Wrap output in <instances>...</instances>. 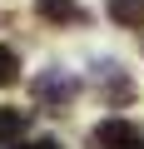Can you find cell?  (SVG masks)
Here are the masks:
<instances>
[{
    "label": "cell",
    "instance_id": "8",
    "mask_svg": "<svg viewBox=\"0 0 144 149\" xmlns=\"http://www.w3.org/2000/svg\"><path fill=\"white\" fill-rule=\"evenodd\" d=\"M15 149H60V139H50V134H40V139H30V144H15Z\"/></svg>",
    "mask_w": 144,
    "mask_h": 149
},
{
    "label": "cell",
    "instance_id": "7",
    "mask_svg": "<svg viewBox=\"0 0 144 149\" xmlns=\"http://www.w3.org/2000/svg\"><path fill=\"white\" fill-rule=\"evenodd\" d=\"M15 80H20V60H15V50L0 45V90H10Z\"/></svg>",
    "mask_w": 144,
    "mask_h": 149
},
{
    "label": "cell",
    "instance_id": "6",
    "mask_svg": "<svg viewBox=\"0 0 144 149\" xmlns=\"http://www.w3.org/2000/svg\"><path fill=\"white\" fill-rule=\"evenodd\" d=\"M30 129V109H15V104H0V144H15L20 134Z\"/></svg>",
    "mask_w": 144,
    "mask_h": 149
},
{
    "label": "cell",
    "instance_id": "2",
    "mask_svg": "<svg viewBox=\"0 0 144 149\" xmlns=\"http://www.w3.org/2000/svg\"><path fill=\"white\" fill-rule=\"evenodd\" d=\"M90 144H95V149H144V129H139L134 119L114 114V119H99V124H95Z\"/></svg>",
    "mask_w": 144,
    "mask_h": 149
},
{
    "label": "cell",
    "instance_id": "3",
    "mask_svg": "<svg viewBox=\"0 0 144 149\" xmlns=\"http://www.w3.org/2000/svg\"><path fill=\"white\" fill-rule=\"evenodd\" d=\"M95 90H99V100L114 104V109L134 100V80L124 74V65H114V60H99V65H95Z\"/></svg>",
    "mask_w": 144,
    "mask_h": 149
},
{
    "label": "cell",
    "instance_id": "5",
    "mask_svg": "<svg viewBox=\"0 0 144 149\" xmlns=\"http://www.w3.org/2000/svg\"><path fill=\"white\" fill-rule=\"evenodd\" d=\"M104 15L124 30H139L144 25V0H104Z\"/></svg>",
    "mask_w": 144,
    "mask_h": 149
},
{
    "label": "cell",
    "instance_id": "1",
    "mask_svg": "<svg viewBox=\"0 0 144 149\" xmlns=\"http://www.w3.org/2000/svg\"><path fill=\"white\" fill-rule=\"evenodd\" d=\"M30 95L45 104V109H70V100L80 95V80L70 70H60V65H50V70H40L35 80H30Z\"/></svg>",
    "mask_w": 144,
    "mask_h": 149
},
{
    "label": "cell",
    "instance_id": "4",
    "mask_svg": "<svg viewBox=\"0 0 144 149\" xmlns=\"http://www.w3.org/2000/svg\"><path fill=\"white\" fill-rule=\"evenodd\" d=\"M35 15L50 25H90V10L80 0H35Z\"/></svg>",
    "mask_w": 144,
    "mask_h": 149
}]
</instances>
